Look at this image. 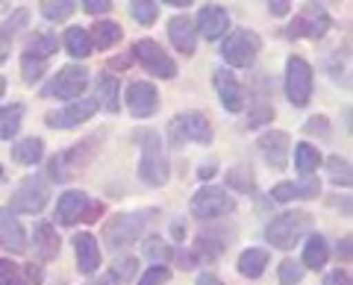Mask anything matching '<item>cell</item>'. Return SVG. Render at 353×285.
Returning a JSON list of instances; mask_svg holds the SVG:
<instances>
[{
	"instance_id": "6da1fadb",
	"label": "cell",
	"mask_w": 353,
	"mask_h": 285,
	"mask_svg": "<svg viewBox=\"0 0 353 285\" xmlns=\"http://www.w3.org/2000/svg\"><path fill=\"white\" fill-rule=\"evenodd\" d=\"M141 141V162H139V177L150 189H159V185L168 182L171 177V165H168V153L162 147V138L153 133V129H145L139 133Z\"/></svg>"
},
{
	"instance_id": "7a4b0ae2",
	"label": "cell",
	"mask_w": 353,
	"mask_h": 285,
	"mask_svg": "<svg viewBox=\"0 0 353 285\" xmlns=\"http://www.w3.org/2000/svg\"><path fill=\"white\" fill-rule=\"evenodd\" d=\"M312 226V218L306 212H283L277 215L274 221L268 224L265 229V235H268L271 247H280V250H292L297 241L303 238V233Z\"/></svg>"
},
{
	"instance_id": "3957f363",
	"label": "cell",
	"mask_w": 353,
	"mask_h": 285,
	"mask_svg": "<svg viewBox=\"0 0 353 285\" xmlns=\"http://www.w3.org/2000/svg\"><path fill=\"white\" fill-rule=\"evenodd\" d=\"M171 145L183 147V145H209L212 141V124L206 120L201 112H183L171 120Z\"/></svg>"
},
{
	"instance_id": "277c9868",
	"label": "cell",
	"mask_w": 353,
	"mask_h": 285,
	"mask_svg": "<svg viewBox=\"0 0 353 285\" xmlns=\"http://www.w3.org/2000/svg\"><path fill=\"white\" fill-rule=\"evenodd\" d=\"M148 215L150 212H132V215L109 218L106 226H103V238H106L109 250H115V253H118V250H124L127 244H132V241L141 235V229H145Z\"/></svg>"
},
{
	"instance_id": "5b68a950",
	"label": "cell",
	"mask_w": 353,
	"mask_h": 285,
	"mask_svg": "<svg viewBox=\"0 0 353 285\" xmlns=\"http://www.w3.org/2000/svg\"><path fill=\"white\" fill-rule=\"evenodd\" d=\"M285 97L294 109H303L312 101V68L301 56H289L285 62Z\"/></svg>"
},
{
	"instance_id": "8992f818",
	"label": "cell",
	"mask_w": 353,
	"mask_h": 285,
	"mask_svg": "<svg viewBox=\"0 0 353 285\" xmlns=\"http://www.w3.org/2000/svg\"><path fill=\"white\" fill-rule=\"evenodd\" d=\"M189 209H192V215L197 218V221H215V218H224L230 212H236V200L224 189L206 185V189H201L192 197Z\"/></svg>"
},
{
	"instance_id": "52a82bcc",
	"label": "cell",
	"mask_w": 353,
	"mask_h": 285,
	"mask_svg": "<svg viewBox=\"0 0 353 285\" xmlns=\"http://www.w3.org/2000/svg\"><path fill=\"white\" fill-rule=\"evenodd\" d=\"M259 53V36L250 30H236L224 39V48H221V56L233 68H250L253 59Z\"/></svg>"
},
{
	"instance_id": "ba28073f",
	"label": "cell",
	"mask_w": 353,
	"mask_h": 285,
	"mask_svg": "<svg viewBox=\"0 0 353 285\" xmlns=\"http://www.w3.org/2000/svg\"><path fill=\"white\" fill-rule=\"evenodd\" d=\"M132 53H136V59L141 62V68H145L148 74L153 76H162V80H174L176 76V62L165 53L153 39H141L136 41V48H132Z\"/></svg>"
},
{
	"instance_id": "9c48e42d",
	"label": "cell",
	"mask_w": 353,
	"mask_h": 285,
	"mask_svg": "<svg viewBox=\"0 0 353 285\" xmlns=\"http://www.w3.org/2000/svg\"><path fill=\"white\" fill-rule=\"evenodd\" d=\"M327 30H330V15H327V9L318 6V3H306L303 12L289 24L285 36H289V39H303V36H306V39H321Z\"/></svg>"
},
{
	"instance_id": "30bf717a",
	"label": "cell",
	"mask_w": 353,
	"mask_h": 285,
	"mask_svg": "<svg viewBox=\"0 0 353 285\" xmlns=\"http://www.w3.org/2000/svg\"><path fill=\"white\" fill-rule=\"evenodd\" d=\"M94 141L97 138H92V141H85V145H74L71 150H65V153H59V156H53L50 159V165H48V171H50V180H57V182H65V180H71L77 171H80L88 159H92V153H94Z\"/></svg>"
},
{
	"instance_id": "8fae6325",
	"label": "cell",
	"mask_w": 353,
	"mask_h": 285,
	"mask_svg": "<svg viewBox=\"0 0 353 285\" xmlns=\"http://www.w3.org/2000/svg\"><path fill=\"white\" fill-rule=\"evenodd\" d=\"M48 203V182L41 177H27L12 194V209L24 215H39Z\"/></svg>"
},
{
	"instance_id": "7c38bea8",
	"label": "cell",
	"mask_w": 353,
	"mask_h": 285,
	"mask_svg": "<svg viewBox=\"0 0 353 285\" xmlns=\"http://www.w3.org/2000/svg\"><path fill=\"white\" fill-rule=\"evenodd\" d=\"M94 112H97V101L83 97V101H71L62 109H53V112H48L44 120H48V127H53V129H74V127L85 124Z\"/></svg>"
},
{
	"instance_id": "4fadbf2b",
	"label": "cell",
	"mask_w": 353,
	"mask_h": 285,
	"mask_svg": "<svg viewBox=\"0 0 353 285\" xmlns=\"http://www.w3.org/2000/svg\"><path fill=\"white\" fill-rule=\"evenodd\" d=\"M85 85H88L85 68H80V65H68V68H62L57 76H53L48 94L59 97V101H77V97H83Z\"/></svg>"
},
{
	"instance_id": "5bb4252c",
	"label": "cell",
	"mask_w": 353,
	"mask_h": 285,
	"mask_svg": "<svg viewBox=\"0 0 353 285\" xmlns=\"http://www.w3.org/2000/svg\"><path fill=\"white\" fill-rule=\"evenodd\" d=\"M259 153L262 159L268 162L274 171H283L289 165V136L283 133V129H268L265 136H259Z\"/></svg>"
},
{
	"instance_id": "9a60e30c",
	"label": "cell",
	"mask_w": 353,
	"mask_h": 285,
	"mask_svg": "<svg viewBox=\"0 0 353 285\" xmlns=\"http://www.w3.org/2000/svg\"><path fill=\"white\" fill-rule=\"evenodd\" d=\"M127 109L136 118H150L159 109V92L150 83H130L127 89Z\"/></svg>"
},
{
	"instance_id": "2e32d148",
	"label": "cell",
	"mask_w": 353,
	"mask_h": 285,
	"mask_svg": "<svg viewBox=\"0 0 353 285\" xmlns=\"http://www.w3.org/2000/svg\"><path fill=\"white\" fill-rule=\"evenodd\" d=\"M215 89L221 97V106H224L227 112H241V109H245V92H241V85L236 83L233 71L215 68Z\"/></svg>"
},
{
	"instance_id": "e0dca14e",
	"label": "cell",
	"mask_w": 353,
	"mask_h": 285,
	"mask_svg": "<svg viewBox=\"0 0 353 285\" xmlns=\"http://www.w3.org/2000/svg\"><path fill=\"white\" fill-rule=\"evenodd\" d=\"M194 27H201L203 39L215 41V39H221V36H227V30H230V15H227L224 6L209 3V6L201 9V15H197V24H194Z\"/></svg>"
},
{
	"instance_id": "ac0fdd59",
	"label": "cell",
	"mask_w": 353,
	"mask_h": 285,
	"mask_svg": "<svg viewBox=\"0 0 353 285\" xmlns=\"http://www.w3.org/2000/svg\"><path fill=\"white\" fill-rule=\"evenodd\" d=\"M0 247H6L9 253H24L27 250L24 226L18 224L12 209H0Z\"/></svg>"
},
{
	"instance_id": "d6986e66",
	"label": "cell",
	"mask_w": 353,
	"mask_h": 285,
	"mask_svg": "<svg viewBox=\"0 0 353 285\" xmlns=\"http://www.w3.org/2000/svg\"><path fill=\"white\" fill-rule=\"evenodd\" d=\"M85 209H88V197L83 191H68V194H62L57 203V221L62 226H74L77 221L85 218Z\"/></svg>"
},
{
	"instance_id": "ffe728a7",
	"label": "cell",
	"mask_w": 353,
	"mask_h": 285,
	"mask_svg": "<svg viewBox=\"0 0 353 285\" xmlns=\"http://www.w3.org/2000/svg\"><path fill=\"white\" fill-rule=\"evenodd\" d=\"M168 36L174 41V48L185 53V56H192L194 53V45H197V30H194V21L192 18H185V15H176L171 18V24H168Z\"/></svg>"
},
{
	"instance_id": "44dd1931",
	"label": "cell",
	"mask_w": 353,
	"mask_h": 285,
	"mask_svg": "<svg viewBox=\"0 0 353 285\" xmlns=\"http://www.w3.org/2000/svg\"><path fill=\"white\" fill-rule=\"evenodd\" d=\"M74 253H77V268H80V273H94L97 268H101V247H97L94 235H77L74 238Z\"/></svg>"
},
{
	"instance_id": "7402d4cb",
	"label": "cell",
	"mask_w": 353,
	"mask_h": 285,
	"mask_svg": "<svg viewBox=\"0 0 353 285\" xmlns=\"http://www.w3.org/2000/svg\"><path fill=\"white\" fill-rule=\"evenodd\" d=\"M318 191H321V182L309 177L303 185H294V182H280L274 185V200L280 203H289V200H297V197H318Z\"/></svg>"
},
{
	"instance_id": "603a6c76",
	"label": "cell",
	"mask_w": 353,
	"mask_h": 285,
	"mask_svg": "<svg viewBox=\"0 0 353 285\" xmlns=\"http://www.w3.org/2000/svg\"><path fill=\"white\" fill-rule=\"evenodd\" d=\"M57 48H59V39L53 36V32H36V36H30V41H27L24 56L39 59V62H48L53 53H57Z\"/></svg>"
},
{
	"instance_id": "cb8c5ba5",
	"label": "cell",
	"mask_w": 353,
	"mask_h": 285,
	"mask_svg": "<svg viewBox=\"0 0 353 285\" xmlns=\"http://www.w3.org/2000/svg\"><path fill=\"white\" fill-rule=\"evenodd\" d=\"M88 39H92V48H115L121 41V27L115 24V21H97V24L88 30Z\"/></svg>"
},
{
	"instance_id": "d4e9b609",
	"label": "cell",
	"mask_w": 353,
	"mask_h": 285,
	"mask_svg": "<svg viewBox=\"0 0 353 285\" xmlns=\"http://www.w3.org/2000/svg\"><path fill=\"white\" fill-rule=\"evenodd\" d=\"M265 268H268V253L265 250H245V253L239 256V273L248 279H256L265 273Z\"/></svg>"
},
{
	"instance_id": "484cf974",
	"label": "cell",
	"mask_w": 353,
	"mask_h": 285,
	"mask_svg": "<svg viewBox=\"0 0 353 285\" xmlns=\"http://www.w3.org/2000/svg\"><path fill=\"white\" fill-rule=\"evenodd\" d=\"M27 21H30L27 9H18L15 18H9L6 24H0V65H3L6 56H9V45H12V36H15L21 27H27Z\"/></svg>"
},
{
	"instance_id": "4316f807",
	"label": "cell",
	"mask_w": 353,
	"mask_h": 285,
	"mask_svg": "<svg viewBox=\"0 0 353 285\" xmlns=\"http://www.w3.org/2000/svg\"><path fill=\"white\" fill-rule=\"evenodd\" d=\"M97 106H103L106 112H118L121 103H118V76L112 74H103L101 83H97Z\"/></svg>"
},
{
	"instance_id": "83f0119b",
	"label": "cell",
	"mask_w": 353,
	"mask_h": 285,
	"mask_svg": "<svg viewBox=\"0 0 353 285\" xmlns=\"http://www.w3.org/2000/svg\"><path fill=\"white\" fill-rule=\"evenodd\" d=\"M327 259H330V247H327V241L324 235H312L306 241V247H303V268H324L327 265Z\"/></svg>"
},
{
	"instance_id": "f1b7e54d",
	"label": "cell",
	"mask_w": 353,
	"mask_h": 285,
	"mask_svg": "<svg viewBox=\"0 0 353 285\" xmlns=\"http://www.w3.org/2000/svg\"><path fill=\"white\" fill-rule=\"evenodd\" d=\"M41 150H44V141L41 138H21L18 145H12V159L21 162V165H36L41 159Z\"/></svg>"
},
{
	"instance_id": "f546056e",
	"label": "cell",
	"mask_w": 353,
	"mask_h": 285,
	"mask_svg": "<svg viewBox=\"0 0 353 285\" xmlns=\"http://www.w3.org/2000/svg\"><path fill=\"white\" fill-rule=\"evenodd\" d=\"M65 48H68V53H71L74 59L92 56V39H88V30L71 27L68 32H65Z\"/></svg>"
},
{
	"instance_id": "4dcf8cb0",
	"label": "cell",
	"mask_w": 353,
	"mask_h": 285,
	"mask_svg": "<svg viewBox=\"0 0 353 285\" xmlns=\"http://www.w3.org/2000/svg\"><path fill=\"white\" fill-rule=\"evenodd\" d=\"M59 253V238L53 233L50 224H39L36 226V256L39 259H53Z\"/></svg>"
},
{
	"instance_id": "1f68e13d",
	"label": "cell",
	"mask_w": 353,
	"mask_h": 285,
	"mask_svg": "<svg viewBox=\"0 0 353 285\" xmlns=\"http://www.w3.org/2000/svg\"><path fill=\"white\" fill-rule=\"evenodd\" d=\"M21 118H24V106L12 103V106H3L0 109V138H12L18 129H21Z\"/></svg>"
},
{
	"instance_id": "d6a6232c",
	"label": "cell",
	"mask_w": 353,
	"mask_h": 285,
	"mask_svg": "<svg viewBox=\"0 0 353 285\" xmlns=\"http://www.w3.org/2000/svg\"><path fill=\"white\" fill-rule=\"evenodd\" d=\"M294 165L297 171L303 173V177H309L318 165H321V153H318L312 145H306V141H301V145L294 147Z\"/></svg>"
},
{
	"instance_id": "836d02e7",
	"label": "cell",
	"mask_w": 353,
	"mask_h": 285,
	"mask_svg": "<svg viewBox=\"0 0 353 285\" xmlns=\"http://www.w3.org/2000/svg\"><path fill=\"white\" fill-rule=\"evenodd\" d=\"M136 271H139V262L132 259V256H130V259H121L118 265H112V271H109L106 277H103L101 285H124V282H130V277H132Z\"/></svg>"
},
{
	"instance_id": "e575fe53",
	"label": "cell",
	"mask_w": 353,
	"mask_h": 285,
	"mask_svg": "<svg viewBox=\"0 0 353 285\" xmlns=\"http://www.w3.org/2000/svg\"><path fill=\"white\" fill-rule=\"evenodd\" d=\"M130 12H132V18H136L139 24L150 27L153 21L159 18V3H153V0H132V3H130Z\"/></svg>"
},
{
	"instance_id": "d590c367",
	"label": "cell",
	"mask_w": 353,
	"mask_h": 285,
	"mask_svg": "<svg viewBox=\"0 0 353 285\" xmlns=\"http://www.w3.org/2000/svg\"><path fill=\"white\" fill-rule=\"evenodd\" d=\"M145 256L153 262V265H165V262H171V256H174V250L165 244V241L159 238V235H153V238H148L145 241Z\"/></svg>"
},
{
	"instance_id": "8d00e7d4",
	"label": "cell",
	"mask_w": 353,
	"mask_h": 285,
	"mask_svg": "<svg viewBox=\"0 0 353 285\" xmlns=\"http://www.w3.org/2000/svg\"><path fill=\"white\" fill-rule=\"evenodd\" d=\"M327 171H330V182L333 185H350V162L341 156H330L327 159Z\"/></svg>"
},
{
	"instance_id": "74e56055",
	"label": "cell",
	"mask_w": 353,
	"mask_h": 285,
	"mask_svg": "<svg viewBox=\"0 0 353 285\" xmlns=\"http://www.w3.org/2000/svg\"><path fill=\"white\" fill-rule=\"evenodd\" d=\"M77 3H71V0H48V3H41V15L48 21H65L74 15Z\"/></svg>"
},
{
	"instance_id": "f35d334b",
	"label": "cell",
	"mask_w": 353,
	"mask_h": 285,
	"mask_svg": "<svg viewBox=\"0 0 353 285\" xmlns=\"http://www.w3.org/2000/svg\"><path fill=\"white\" fill-rule=\"evenodd\" d=\"M227 182L233 185L236 191H253V173H250V168H245V165H236L233 171H227Z\"/></svg>"
},
{
	"instance_id": "ab89813d",
	"label": "cell",
	"mask_w": 353,
	"mask_h": 285,
	"mask_svg": "<svg viewBox=\"0 0 353 285\" xmlns=\"http://www.w3.org/2000/svg\"><path fill=\"white\" fill-rule=\"evenodd\" d=\"M280 282L283 285H301L303 282V265L301 262H292V259L280 262Z\"/></svg>"
},
{
	"instance_id": "60d3db41",
	"label": "cell",
	"mask_w": 353,
	"mask_h": 285,
	"mask_svg": "<svg viewBox=\"0 0 353 285\" xmlns=\"http://www.w3.org/2000/svg\"><path fill=\"white\" fill-rule=\"evenodd\" d=\"M274 118V106L265 103V101H256V109L248 112V127H259V124H271Z\"/></svg>"
},
{
	"instance_id": "b9f144b4",
	"label": "cell",
	"mask_w": 353,
	"mask_h": 285,
	"mask_svg": "<svg viewBox=\"0 0 353 285\" xmlns=\"http://www.w3.org/2000/svg\"><path fill=\"white\" fill-rule=\"evenodd\" d=\"M194 250H197V256L215 259L221 250H224V241H215V238H209V235H201V238H197V244H194Z\"/></svg>"
},
{
	"instance_id": "7bdbcfd3",
	"label": "cell",
	"mask_w": 353,
	"mask_h": 285,
	"mask_svg": "<svg viewBox=\"0 0 353 285\" xmlns=\"http://www.w3.org/2000/svg\"><path fill=\"white\" fill-rule=\"evenodd\" d=\"M171 279V268H165V265H153L145 277L139 279V285H165Z\"/></svg>"
},
{
	"instance_id": "ee69618b",
	"label": "cell",
	"mask_w": 353,
	"mask_h": 285,
	"mask_svg": "<svg viewBox=\"0 0 353 285\" xmlns=\"http://www.w3.org/2000/svg\"><path fill=\"white\" fill-rule=\"evenodd\" d=\"M21 71H24V80L32 85V83H39V80H41V74H44V62L24 56V59H21Z\"/></svg>"
},
{
	"instance_id": "f6af8a7d",
	"label": "cell",
	"mask_w": 353,
	"mask_h": 285,
	"mask_svg": "<svg viewBox=\"0 0 353 285\" xmlns=\"http://www.w3.org/2000/svg\"><path fill=\"white\" fill-rule=\"evenodd\" d=\"M0 285H24L21 282L18 268L12 265V262H6V259H0Z\"/></svg>"
},
{
	"instance_id": "bcb514c9",
	"label": "cell",
	"mask_w": 353,
	"mask_h": 285,
	"mask_svg": "<svg viewBox=\"0 0 353 285\" xmlns=\"http://www.w3.org/2000/svg\"><path fill=\"white\" fill-rule=\"evenodd\" d=\"M83 9H85L88 15H103V12H109V9H112V3H109V0H85Z\"/></svg>"
},
{
	"instance_id": "7dc6e473",
	"label": "cell",
	"mask_w": 353,
	"mask_h": 285,
	"mask_svg": "<svg viewBox=\"0 0 353 285\" xmlns=\"http://www.w3.org/2000/svg\"><path fill=\"white\" fill-rule=\"evenodd\" d=\"M306 133H321V136H327V118H324V115H315V118H309V124H306Z\"/></svg>"
},
{
	"instance_id": "c3c4849f",
	"label": "cell",
	"mask_w": 353,
	"mask_h": 285,
	"mask_svg": "<svg viewBox=\"0 0 353 285\" xmlns=\"http://www.w3.org/2000/svg\"><path fill=\"white\" fill-rule=\"evenodd\" d=\"M324 285H350V277L345 271H333V273H327Z\"/></svg>"
},
{
	"instance_id": "681fc988",
	"label": "cell",
	"mask_w": 353,
	"mask_h": 285,
	"mask_svg": "<svg viewBox=\"0 0 353 285\" xmlns=\"http://www.w3.org/2000/svg\"><path fill=\"white\" fill-rule=\"evenodd\" d=\"M268 9H271V15H289V9H292V3H285V0H271L268 3Z\"/></svg>"
},
{
	"instance_id": "f907efd6",
	"label": "cell",
	"mask_w": 353,
	"mask_h": 285,
	"mask_svg": "<svg viewBox=\"0 0 353 285\" xmlns=\"http://www.w3.org/2000/svg\"><path fill=\"white\" fill-rule=\"evenodd\" d=\"M197 285H224V282H221V279L215 277V273H201V279H197Z\"/></svg>"
},
{
	"instance_id": "816d5d0a",
	"label": "cell",
	"mask_w": 353,
	"mask_h": 285,
	"mask_svg": "<svg viewBox=\"0 0 353 285\" xmlns=\"http://www.w3.org/2000/svg\"><path fill=\"white\" fill-rule=\"evenodd\" d=\"M197 177H201V180H209V177H215V165H203L201 171H197Z\"/></svg>"
},
{
	"instance_id": "f5cc1de1",
	"label": "cell",
	"mask_w": 353,
	"mask_h": 285,
	"mask_svg": "<svg viewBox=\"0 0 353 285\" xmlns=\"http://www.w3.org/2000/svg\"><path fill=\"white\" fill-rule=\"evenodd\" d=\"M339 256H345V259H350V238H345L339 244Z\"/></svg>"
},
{
	"instance_id": "db71d44e",
	"label": "cell",
	"mask_w": 353,
	"mask_h": 285,
	"mask_svg": "<svg viewBox=\"0 0 353 285\" xmlns=\"http://www.w3.org/2000/svg\"><path fill=\"white\" fill-rule=\"evenodd\" d=\"M27 277L39 282V279H41V268H39V265H30V268H27Z\"/></svg>"
},
{
	"instance_id": "11a10c76",
	"label": "cell",
	"mask_w": 353,
	"mask_h": 285,
	"mask_svg": "<svg viewBox=\"0 0 353 285\" xmlns=\"http://www.w3.org/2000/svg\"><path fill=\"white\" fill-rule=\"evenodd\" d=\"M3 92H6V80L0 76V97H3Z\"/></svg>"
},
{
	"instance_id": "9f6ffc18",
	"label": "cell",
	"mask_w": 353,
	"mask_h": 285,
	"mask_svg": "<svg viewBox=\"0 0 353 285\" xmlns=\"http://www.w3.org/2000/svg\"><path fill=\"white\" fill-rule=\"evenodd\" d=\"M0 180H3V168H0Z\"/></svg>"
}]
</instances>
